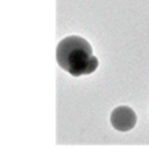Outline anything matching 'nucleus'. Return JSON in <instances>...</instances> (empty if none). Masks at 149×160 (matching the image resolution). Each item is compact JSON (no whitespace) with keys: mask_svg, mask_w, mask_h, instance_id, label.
Returning <instances> with one entry per match:
<instances>
[{"mask_svg":"<svg viewBox=\"0 0 149 160\" xmlns=\"http://www.w3.org/2000/svg\"><path fill=\"white\" fill-rule=\"evenodd\" d=\"M56 62L74 77L92 74L99 65L90 43L80 36H68L61 40L56 47Z\"/></svg>","mask_w":149,"mask_h":160,"instance_id":"obj_1","label":"nucleus"},{"mask_svg":"<svg viewBox=\"0 0 149 160\" xmlns=\"http://www.w3.org/2000/svg\"><path fill=\"white\" fill-rule=\"evenodd\" d=\"M110 123L118 132H130L136 125L137 115L135 111L129 106H119L111 112Z\"/></svg>","mask_w":149,"mask_h":160,"instance_id":"obj_2","label":"nucleus"}]
</instances>
